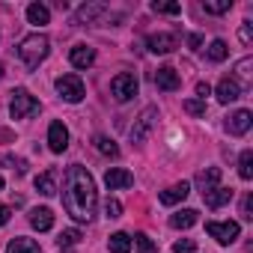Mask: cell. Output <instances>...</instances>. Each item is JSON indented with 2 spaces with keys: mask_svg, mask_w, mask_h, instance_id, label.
Returning a JSON list of instances; mask_svg holds the SVG:
<instances>
[{
  "mask_svg": "<svg viewBox=\"0 0 253 253\" xmlns=\"http://www.w3.org/2000/svg\"><path fill=\"white\" fill-rule=\"evenodd\" d=\"M95 203H98V194H95V182H92L89 170L81 164H72L66 170V188H63L66 211L78 223H89L95 217Z\"/></svg>",
  "mask_w": 253,
  "mask_h": 253,
  "instance_id": "obj_1",
  "label": "cell"
},
{
  "mask_svg": "<svg viewBox=\"0 0 253 253\" xmlns=\"http://www.w3.org/2000/svg\"><path fill=\"white\" fill-rule=\"evenodd\" d=\"M48 51H51V42H48L42 33H30V36H24L21 45H18V57L24 60L27 69H39V63L48 57Z\"/></svg>",
  "mask_w": 253,
  "mask_h": 253,
  "instance_id": "obj_2",
  "label": "cell"
},
{
  "mask_svg": "<svg viewBox=\"0 0 253 253\" xmlns=\"http://www.w3.org/2000/svg\"><path fill=\"white\" fill-rule=\"evenodd\" d=\"M137 89H140V81H137L131 72H122V75H116V78L110 81V95H113L119 104L131 101V98L137 95Z\"/></svg>",
  "mask_w": 253,
  "mask_h": 253,
  "instance_id": "obj_3",
  "label": "cell"
},
{
  "mask_svg": "<svg viewBox=\"0 0 253 253\" xmlns=\"http://www.w3.org/2000/svg\"><path fill=\"white\" fill-rule=\"evenodd\" d=\"M57 92H60V98L69 101V104H78V101H84V95H86L81 75H63V78H57Z\"/></svg>",
  "mask_w": 253,
  "mask_h": 253,
  "instance_id": "obj_4",
  "label": "cell"
},
{
  "mask_svg": "<svg viewBox=\"0 0 253 253\" xmlns=\"http://www.w3.org/2000/svg\"><path fill=\"white\" fill-rule=\"evenodd\" d=\"M33 113H39V101L27 89H15L12 92V104H9V116L12 119H27Z\"/></svg>",
  "mask_w": 253,
  "mask_h": 253,
  "instance_id": "obj_5",
  "label": "cell"
},
{
  "mask_svg": "<svg viewBox=\"0 0 253 253\" xmlns=\"http://www.w3.org/2000/svg\"><path fill=\"white\" fill-rule=\"evenodd\" d=\"M155 122H158V107H143V113L134 119V125H131V140L134 143H143L146 137H149V131L155 128Z\"/></svg>",
  "mask_w": 253,
  "mask_h": 253,
  "instance_id": "obj_6",
  "label": "cell"
},
{
  "mask_svg": "<svg viewBox=\"0 0 253 253\" xmlns=\"http://www.w3.org/2000/svg\"><path fill=\"white\" fill-rule=\"evenodd\" d=\"M206 232L217 241V244H232L235 238H238V232H241V226L235 223V220H223V223H217V220H209L206 223Z\"/></svg>",
  "mask_w": 253,
  "mask_h": 253,
  "instance_id": "obj_7",
  "label": "cell"
},
{
  "mask_svg": "<svg viewBox=\"0 0 253 253\" xmlns=\"http://www.w3.org/2000/svg\"><path fill=\"white\" fill-rule=\"evenodd\" d=\"M250 125H253V113H250V110H235L232 116H226V131L235 134V137L247 134Z\"/></svg>",
  "mask_w": 253,
  "mask_h": 253,
  "instance_id": "obj_8",
  "label": "cell"
},
{
  "mask_svg": "<svg viewBox=\"0 0 253 253\" xmlns=\"http://www.w3.org/2000/svg\"><path fill=\"white\" fill-rule=\"evenodd\" d=\"M48 146L57 155L69 149V128H66L63 122H51V128H48Z\"/></svg>",
  "mask_w": 253,
  "mask_h": 253,
  "instance_id": "obj_9",
  "label": "cell"
},
{
  "mask_svg": "<svg viewBox=\"0 0 253 253\" xmlns=\"http://www.w3.org/2000/svg\"><path fill=\"white\" fill-rule=\"evenodd\" d=\"M155 86H158V89H164V92H176V89L182 86V78H179V72H176V69L161 66V69L155 72Z\"/></svg>",
  "mask_w": 253,
  "mask_h": 253,
  "instance_id": "obj_10",
  "label": "cell"
},
{
  "mask_svg": "<svg viewBox=\"0 0 253 253\" xmlns=\"http://www.w3.org/2000/svg\"><path fill=\"white\" fill-rule=\"evenodd\" d=\"M214 95H217V101H220V104L238 101V98H241V84H238L235 78H220V84H217Z\"/></svg>",
  "mask_w": 253,
  "mask_h": 253,
  "instance_id": "obj_11",
  "label": "cell"
},
{
  "mask_svg": "<svg viewBox=\"0 0 253 253\" xmlns=\"http://www.w3.org/2000/svg\"><path fill=\"white\" fill-rule=\"evenodd\" d=\"M104 185H107L110 191H119V188H131V185H134V176H131L128 170H122V167H110V170L104 173Z\"/></svg>",
  "mask_w": 253,
  "mask_h": 253,
  "instance_id": "obj_12",
  "label": "cell"
},
{
  "mask_svg": "<svg viewBox=\"0 0 253 253\" xmlns=\"http://www.w3.org/2000/svg\"><path fill=\"white\" fill-rule=\"evenodd\" d=\"M146 45H149L152 54H170L173 48H179V39H176L173 33H152V36L146 39Z\"/></svg>",
  "mask_w": 253,
  "mask_h": 253,
  "instance_id": "obj_13",
  "label": "cell"
},
{
  "mask_svg": "<svg viewBox=\"0 0 253 253\" xmlns=\"http://www.w3.org/2000/svg\"><path fill=\"white\" fill-rule=\"evenodd\" d=\"M69 60H72L75 69H89V66L95 63V48H89V45H75V48L69 51Z\"/></svg>",
  "mask_w": 253,
  "mask_h": 253,
  "instance_id": "obj_14",
  "label": "cell"
},
{
  "mask_svg": "<svg viewBox=\"0 0 253 253\" xmlns=\"http://www.w3.org/2000/svg\"><path fill=\"white\" fill-rule=\"evenodd\" d=\"M188 194H191V185H188V182H176V185H170L167 191H161L158 200H161L164 206H176V203H182Z\"/></svg>",
  "mask_w": 253,
  "mask_h": 253,
  "instance_id": "obj_15",
  "label": "cell"
},
{
  "mask_svg": "<svg viewBox=\"0 0 253 253\" xmlns=\"http://www.w3.org/2000/svg\"><path fill=\"white\" fill-rule=\"evenodd\" d=\"M203 200H206L209 209H220L232 200V188H211L209 194H203Z\"/></svg>",
  "mask_w": 253,
  "mask_h": 253,
  "instance_id": "obj_16",
  "label": "cell"
},
{
  "mask_svg": "<svg viewBox=\"0 0 253 253\" xmlns=\"http://www.w3.org/2000/svg\"><path fill=\"white\" fill-rule=\"evenodd\" d=\"M30 226L39 229V232L51 229V226H54V211H51V209H33V211H30Z\"/></svg>",
  "mask_w": 253,
  "mask_h": 253,
  "instance_id": "obj_17",
  "label": "cell"
},
{
  "mask_svg": "<svg viewBox=\"0 0 253 253\" xmlns=\"http://www.w3.org/2000/svg\"><path fill=\"white\" fill-rule=\"evenodd\" d=\"M217 182H220V167H209V170L197 173V185L203 188V194H209L211 188H217Z\"/></svg>",
  "mask_w": 253,
  "mask_h": 253,
  "instance_id": "obj_18",
  "label": "cell"
},
{
  "mask_svg": "<svg viewBox=\"0 0 253 253\" xmlns=\"http://www.w3.org/2000/svg\"><path fill=\"white\" fill-rule=\"evenodd\" d=\"M36 191L42 197H54L57 194V173L54 170H45L42 176H36Z\"/></svg>",
  "mask_w": 253,
  "mask_h": 253,
  "instance_id": "obj_19",
  "label": "cell"
},
{
  "mask_svg": "<svg viewBox=\"0 0 253 253\" xmlns=\"http://www.w3.org/2000/svg\"><path fill=\"white\" fill-rule=\"evenodd\" d=\"M197 209H182V211H176V214H170V226L173 229H188V226H194L197 223Z\"/></svg>",
  "mask_w": 253,
  "mask_h": 253,
  "instance_id": "obj_20",
  "label": "cell"
},
{
  "mask_svg": "<svg viewBox=\"0 0 253 253\" xmlns=\"http://www.w3.org/2000/svg\"><path fill=\"white\" fill-rule=\"evenodd\" d=\"M6 253H42V247L33 241V238H12L9 244H6Z\"/></svg>",
  "mask_w": 253,
  "mask_h": 253,
  "instance_id": "obj_21",
  "label": "cell"
},
{
  "mask_svg": "<svg viewBox=\"0 0 253 253\" xmlns=\"http://www.w3.org/2000/svg\"><path fill=\"white\" fill-rule=\"evenodd\" d=\"M27 21L42 27V24H48V21H51V9H48L45 3H30V6H27Z\"/></svg>",
  "mask_w": 253,
  "mask_h": 253,
  "instance_id": "obj_22",
  "label": "cell"
},
{
  "mask_svg": "<svg viewBox=\"0 0 253 253\" xmlns=\"http://www.w3.org/2000/svg\"><path fill=\"white\" fill-rule=\"evenodd\" d=\"M107 247H110V253H128L131 250V235L128 232H113Z\"/></svg>",
  "mask_w": 253,
  "mask_h": 253,
  "instance_id": "obj_23",
  "label": "cell"
},
{
  "mask_svg": "<svg viewBox=\"0 0 253 253\" xmlns=\"http://www.w3.org/2000/svg\"><path fill=\"white\" fill-rule=\"evenodd\" d=\"M107 12V3H86V6H81L78 9V21H95L98 15H104Z\"/></svg>",
  "mask_w": 253,
  "mask_h": 253,
  "instance_id": "obj_24",
  "label": "cell"
},
{
  "mask_svg": "<svg viewBox=\"0 0 253 253\" xmlns=\"http://www.w3.org/2000/svg\"><path fill=\"white\" fill-rule=\"evenodd\" d=\"M238 176H241L244 182L253 179V152H250V149H244L241 158H238Z\"/></svg>",
  "mask_w": 253,
  "mask_h": 253,
  "instance_id": "obj_25",
  "label": "cell"
},
{
  "mask_svg": "<svg viewBox=\"0 0 253 253\" xmlns=\"http://www.w3.org/2000/svg\"><path fill=\"white\" fill-rule=\"evenodd\" d=\"M226 54H229V48H226L223 39H214V42L209 45V60H211V63H223Z\"/></svg>",
  "mask_w": 253,
  "mask_h": 253,
  "instance_id": "obj_26",
  "label": "cell"
},
{
  "mask_svg": "<svg viewBox=\"0 0 253 253\" xmlns=\"http://www.w3.org/2000/svg\"><path fill=\"white\" fill-rule=\"evenodd\" d=\"M95 149H98L101 155H107V158H116V155H119V146H116L110 137H104V134L95 137Z\"/></svg>",
  "mask_w": 253,
  "mask_h": 253,
  "instance_id": "obj_27",
  "label": "cell"
},
{
  "mask_svg": "<svg viewBox=\"0 0 253 253\" xmlns=\"http://www.w3.org/2000/svg\"><path fill=\"white\" fill-rule=\"evenodd\" d=\"M78 241H81V229H63V232H60V238H57L60 250H69V247H75Z\"/></svg>",
  "mask_w": 253,
  "mask_h": 253,
  "instance_id": "obj_28",
  "label": "cell"
},
{
  "mask_svg": "<svg viewBox=\"0 0 253 253\" xmlns=\"http://www.w3.org/2000/svg\"><path fill=\"white\" fill-rule=\"evenodd\" d=\"M131 244H137V253H158V247H155V241L146 235V232H137L134 238H131Z\"/></svg>",
  "mask_w": 253,
  "mask_h": 253,
  "instance_id": "obj_29",
  "label": "cell"
},
{
  "mask_svg": "<svg viewBox=\"0 0 253 253\" xmlns=\"http://www.w3.org/2000/svg\"><path fill=\"white\" fill-rule=\"evenodd\" d=\"M203 9H206V12H211V15H223V12H229V9H232V0H217V3H203Z\"/></svg>",
  "mask_w": 253,
  "mask_h": 253,
  "instance_id": "obj_30",
  "label": "cell"
},
{
  "mask_svg": "<svg viewBox=\"0 0 253 253\" xmlns=\"http://www.w3.org/2000/svg\"><path fill=\"white\" fill-rule=\"evenodd\" d=\"M3 164H6V167H12V170H15L18 176H24V173H27V161H24V158H15V155H6V158H3Z\"/></svg>",
  "mask_w": 253,
  "mask_h": 253,
  "instance_id": "obj_31",
  "label": "cell"
},
{
  "mask_svg": "<svg viewBox=\"0 0 253 253\" xmlns=\"http://www.w3.org/2000/svg\"><path fill=\"white\" fill-rule=\"evenodd\" d=\"M185 110H188L191 116H203V113H206V101H200V98H188V101H185Z\"/></svg>",
  "mask_w": 253,
  "mask_h": 253,
  "instance_id": "obj_32",
  "label": "cell"
},
{
  "mask_svg": "<svg viewBox=\"0 0 253 253\" xmlns=\"http://www.w3.org/2000/svg\"><path fill=\"white\" fill-rule=\"evenodd\" d=\"M152 9H155V12H164V15H179V12H182L179 3H152Z\"/></svg>",
  "mask_w": 253,
  "mask_h": 253,
  "instance_id": "obj_33",
  "label": "cell"
},
{
  "mask_svg": "<svg viewBox=\"0 0 253 253\" xmlns=\"http://www.w3.org/2000/svg\"><path fill=\"white\" fill-rule=\"evenodd\" d=\"M104 214H107L110 220H116V217L122 214V206H119V200H107V203H104Z\"/></svg>",
  "mask_w": 253,
  "mask_h": 253,
  "instance_id": "obj_34",
  "label": "cell"
},
{
  "mask_svg": "<svg viewBox=\"0 0 253 253\" xmlns=\"http://www.w3.org/2000/svg\"><path fill=\"white\" fill-rule=\"evenodd\" d=\"M194 250H197V241H191V238H182L173 244V253H194Z\"/></svg>",
  "mask_w": 253,
  "mask_h": 253,
  "instance_id": "obj_35",
  "label": "cell"
},
{
  "mask_svg": "<svg viewBox=\"0 0 253 253\" xmlns=\"http://www.w3.org/2000/svg\"><path fill=\"white\" fill-rule=\"evenodd\" d=\"M250 27H253L250 21H241V30H238V36H241V42H244V45H250V42H253V30H250Z\"/></svg>",
  "mask_w": 253,
  "mask_h": 253,
  "instance_id": "obj_36",
  "label": "cell"
},
{
  "mask_svg": "<svg viewBox=\"0 0 253 253\" xmlns=\"http://www.w3.org/2000/svg\"><path fill=\"white\" fill-rule=\"evenodd\" d=\"M250 66H253V60H250V57H244V60H241V63L235 66L238 78H250ZM238 78H235V81H238Z\"/></svg>",
  "mask_w": 253,
  "mask_h": 253,
  "instance_id": "obj_37",
  "label": "cell"
},
{
  "mask_svg": "<svg viewBox=\"0 0 253 253\" xmlns=\"http://www.w3.org/2000/svg\"><path fill=\"white\" fill-rule=\"evenodd\" d=\"M241 214H244L247 220H253V197H250V194H247L244 203H241Z\"/></svg>",
  "mask_w": 253,
  "mask_h": 253,
  "instance_id": "obj_38",
  "label": "cell"
},
{
  "mask_svg": "<svg viewBox=\"0 0 253 253\" xmlns=\"http://www.w3.org/2000/svg\"><path fill=\"white\" fill-rule=\"evenodd\" d=\"M209 92H211V86H209L206 81H200V84H197V95H200V101H206V95H209Z\"/></svg>",
  "mask_w": 253,
  "mask_h": 253,
  "instance_id": "obj_39",
  "label": "cell"
},
{
  "mask_svg": "<svg viewBox=\"0 0 253 253\" xmlns=\"http://www.w3.org/2000/svg\"><path fill=\"white\" fill-rule=\"evenodd\" d=\"M12 217V211H9V206H0V226H3L6 220Z\"/></svg>",
  "mask_w": 253,
  "mask_h": 253,
  "instance_id": "obj_40",
  "label": "cell"
},
{
  "mask_svg": "<svg viewBox=\"0 0 253 253\" xmlns=\"http://www.w3.org/2000/svg\"><path fill=\"white\" fill-rule=\"evenodd\" d=\"M188 45H191V48H200V45H203V36L191 33V36H188Z\"/></svg>",
  "mask_w": 253,
  "mask_h": 253,
  "instance_id": "obj_41",
  "label": "cell"
},
{
  "mask_svg": "<svg viewBox=\"0 0 253 253\" xmlns=\"http://www.w3.org/2000/svg\"><path fill=\"white\" fill-rule=\"evenodd\" d=\"M0 81H3V63H0Z\"/></svg>",
  "mask_w": 253,
  "mask_h": 253,
  "instance_id": "obj_42",
  "label": "cell"
},
{
  "mask_svg": "<svg viewBox=\"0 0 253 253\" xmlns=\"http://www.w3.org/2000/svg\"><path fill=\"white\" fill-rule=\"evenodd\" d=\"M0 191H3V176H0Z\"/></svg>",
  "mask_w": 253,
  "mask_h": 253,
  "instance_id": "obj_43",
  "label": "cell"
}]
</instances>
